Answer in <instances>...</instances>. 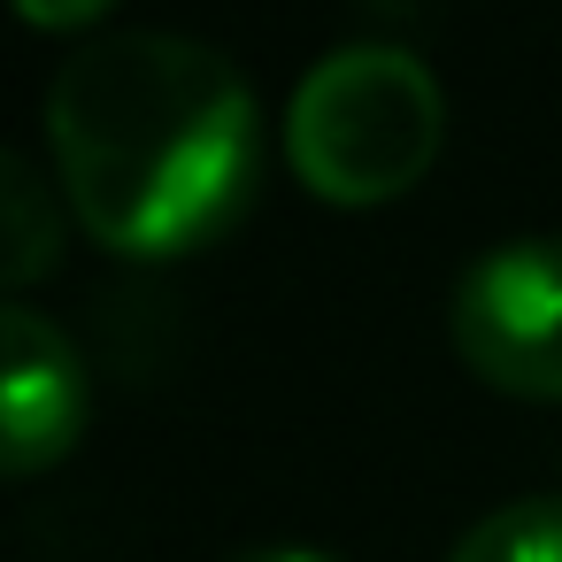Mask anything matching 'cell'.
Instances as JSON below:
<instances>
[{
  "instance_id": "cell-1",
  "label": "cell",
  "mask_w": 562,
  "mask_h": 562,
  "mask_svg": "<svg viewBox=\"0 0 562 562\" xmlns=\"http://www.w3.org/2000/svg\"><path fill=\"white\" fill-rule=\"evenodd\" d=\"M70 216L124 262L216 247L262 186V109L239 63L186 32H101L47 86Z\"/></svg>"
},
{
  "instance_id": "cell-2",
  "label": "cell",
  "mask_w": 562,
  "mask_h": 562,
  "mask_svg": "<svg viewBox=\"0 0 562 562\" xmlns=\"http://www.w3.org/2000/svg\"><path fill=\"white\" fill-rule=\"evenodd\" d=\"M447 147V93L439 78L385 40H347L316 55L285 109L293 178L331 209H385Z\"/></svg>"
},
{
  "instance_id": "cell-3",
  "label": "cell",
  "mask_w": 562,
  "mask_h": 562,
  "mask_svg": "<svg viewBox=\"0 0 562 562\" xmlns=\"http://www.w3.org/2000/svg\"><path fill=\"white\" fill-rule=\"evenodd\" d=\"M454 355L508 401H562V239L485 247L447 301Z\"/></svg>"
},
{
  "instance_id": "cell-4",
  "label": "cell",
  "mask_w": 562,
  "mask_h": 562,
  "mask_svg": "<svg viewBox=\"0 0 562 562\" xmlns=\"http://www.w3.org/2000/svg\"><path fill=\"white\" fill-rule=\"evenodd\" d=\"M93 424L86 347L24 301H0V477L55 470Z\"/></svg>"
},
{
  "instance_id": "cell-5",
  "label": "cell",
  "mask_w": 562,
  "mask_h": 562,
  "mask_svg": "<svg viewBox=\"0 0 562 562\" xmlns=\"http://www.w3.org/2000/svg\"><path fill=\"white\" fill-rule=\"evenodd\" d=\"M63 247H70V216H63L55 186L16 147H0V293H24V285L55 278Z\"/></svg>"
},
{
  "instance_id": "cell-6",
  "label": "cell",
  "mask_w": 562,
  "mask_h": 562,
  "mask_svg": "<svg viewBox=\"0 0 562 562\" xmlns=\"http://www.w3.org/2000/svg\"><path fill=\"white\" fill-rule=\"evenodd\" d=\"M447 562H562V493H524L477 516Z\"/></svg>"
},
{
  "instance_id": "cell-7",
  "label": "cell",
  "mask_w": 562,
  "mask_h": 562,
  "mask_svg": "<svg viewBox=\"0 0 562 562\" xmlns=\"http://www.w3.org/2000/svg\"><path fill=\"white\" fill-rule=\"evenodd\" d=\"M232 562H331L324 547H247V554H232Z\"/></svg>"
}]
</instances>
